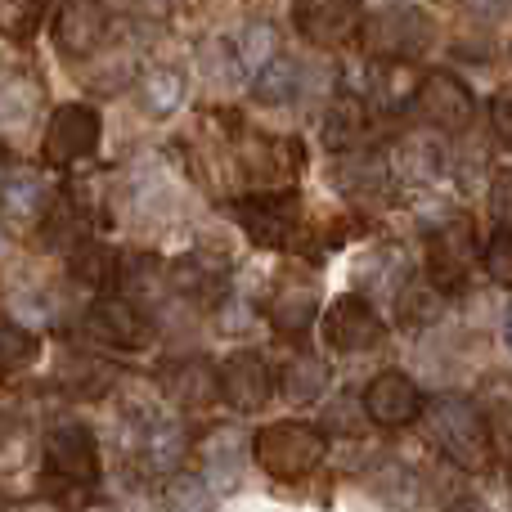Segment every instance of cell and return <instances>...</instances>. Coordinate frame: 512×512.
Instances as JSON below:
<instances>
[{
    "instance_id": "6da1fadb",
    "label": "cell",
    "mask_w": 512,
    "mask_h": 512,
    "mask_svg": "<svg viewBox=\"0 0 512 512\" xmlns=\"http://www.w3.org/2000/svg\"><path fill=\"white\" fill-rule=\"evenodd\" d=\"M99 481V445L86 423H54L41 445V486L54 499L77 504Z\"/></svg>"
},
{
    "instance_id": "7a4b0ae2",
    "label": "cell",
    "mask_w": 512,
    "mask_h": 512,
    "mask_svg": "<svg viewBox=\"0 0 512 512\" xmlns=\"http://www.w3.org/2000/svg\"><path fill=\"white\" fill-rule=\"evenodd\" d=\"M427 427H432L436 445L445 450V459L463 472H486L490 459H495V441H490V427H486V414L472 405L468 396H436L427 405Z\"/></svg>"
},
{
    "instance_id": "3957f363",
    "label": "cell",
    "mask_w": 512,
    "mask_h": 512,
    "mask_svg": "<svg viewBox=\"0 0 512 512\" xmlns=\"http://www.w3.org/2000/svg\"><path fill=\"white\" fill-rule=\"evenodd\" d=\"M360 32H364V45H369L373 59L409 63V59H423V54L432 50L436 18H432V9H423V5L391 0V5H378L373 14H364Z\"/></svg>"
},
{
    "instance_id": "277c9868",
    "label": "cell",
    "mask_w": 512,
    "mask_h": 512,
    "mask_svg": "<svg viewBox=\"0 0 512 512\" xmlns=\"http://www.w3.org/2000/svg\"><path fill=\"white\" fill-rule=\"evenodd\" d=\"M328 441L310 423H270L252 436V459L270 472L274 481H297L324 463Z\"/></svg>"
},
{
    "instance_id": "5b68a950",
    "label": "cell",
    "mask_w": 512,
    "mask_h": 512,
    "mask_svg": "<svg viewBox=\"0 0 512 512\" xmlns=\"http://www.w3.org/2000/svg\"><path fill=\"white\" fill-rule=\"evenodd\" d=\"M122 445L144 472H171L185 459V427L158 405H135L126 409Z\"/></svg>"
},
{
    "instance_id": "8992f818",
    "label": "cell",
    "mask_w": 512,
    "mask_h": 512,
    "mask_svg": "<svg viewBox=\"0 0 512 512\" xmlns=\"http://www.w3.org/2000/svg\"><path fill=\"white\" fill-rule=\"evenodd\" d=\"M234 221L248 230L256 248H288L301 230V203L292 189H270V194H248L234 203Z\"/></svg>"
},
{
    "instance_id": "52a82bcc",
    "label": "cell",
    "mask_w": 512,
    "mask_h": 512,
    "mask_svg": "<svg viewBox=\"0 0 512 512\" xmlns=\"http://www.w3.org/2000/svg\"><path fill=\"white\" fill-rule=\"evenodd\" d=\"M99 149V113L90 104H59L45 122L41 158L45 167H77Z\"/></svg>"
},
{
    "instance_id": "ba28073f",
    "label": "cell",
    "mask_w": 512,
    "mask_h": 512,
    "mask_svg": "<svg viewBox=\"0 0 512 512\" xmlns=\"http://www.w3.org/2000/svg\"><path fill=\"white\" fill-rule=\"evenodd\" d=\"M414 108L423 113V122H432L436 131H468L477 117V99L454 72H427L423 81H414Z\"/></svg>"
},
{
    "instance_id": "9c48e42d",
    "label": "cell",
    "mask_w": 512,
    "mask_h": 512,
    "mask_svg": "<svg viewBox=\"0 0 512 512\" xmlns=\"http://www.w3.org/2000/svg\"><path fill=\"white\" fill-rule=\"evenodd\" d=\"M324 337L333 351L364 355V351H373V346H382L387 328H382L378 310H373L360 292H342V297L324 310Z\"/></svg>"
},
{
    "instance_id": "30bf717a",
    "label": "cell",
    "mask_w": 512,
    "mask_h": 512,
    "mask_svg": "<svg viewBox=\"0 0 512 512\" xmlns=\"http://www.w3.org/2000/svg\"><path fill=\"white\" fill-rule=\"evenodd\" d=\"M292 23L310 45H346L364 23V0H297L292 5Z\"/></svg>"
},
{
    "instance_id": "8fae6325",
    "label": "cell",
    "mask_w": 512,
    "mask_h": 512,
    "mask_svg": "<svg viewBox=\"0 0 512 512\" xmlns=\"http://www.w3.org/2000/svg\"><path fill=\"white\" fill-rule=\"evenodd\" d=\"M216 391H221V400L230 409L256 414V409H265L274 396V373L256 351H234L230 360L216 369Z\"/></svg>"
},
{
    "instance_id": "7c38bea8",
    "label": "cell",
    "mask_w": 512,
    "mask_h": 512,
    "mask_svg": "<svg viewBox=\"0 0 512 512\" xmlns=\"http://www.w3.org/2000/svg\"><path fill=\"white\" fill-rule=\"evenodd\" d=\"M86 333L99 346H113V351H149L153 346V324L144 319V310L117 297H104L86 310Z\"/></svg>"
},
{
    "instance_id": "4fadbf2b",
    "label": "cell",
    "mask_w": 512,
    "mask_h": 512,
    "mask_svg": "<svg viewBox=\"0 0 512 512\" xmlns=\"http://www.w3.org/2000/svg\"><path fill=\"white\" fill-rule=\"evenodd\" d=\"M108 36V5L104 0H63L59 23H54V45L68 59H86Z\"/></svg>"
},
{
    "instance_id": "5bb4252c",
    "label": "cell",
    "mask_w": 512,
    "mask_h": 512,
    "mask_svg": "<svg viewBox=\"0 0 512 512\" xmlns=\"http://www.w3.org/2000/svg\"><path fill=\"white\" fill-rule=\"evenodd\" d=\"M418 409H423V396H418V387L400 369L378 373V378L364 387V414H369L378 427H405V423H414Z\"/></svg>"
},
{
    "instance_id": "9a60e30c",
    "label": "cell",
    "mask_w": 512,
    "mask_h": 512,
    "mask_svg": "<svg viewBox=\"0 0 512 512\" xmlns=\"http://www.w3.org/2000/svg\"><path fill=\"white\" fill-rule=\"evenodd\" d=\"M243 459H248V445H243L239 427H216L203 441V472H198V477H203L216 495H225V490L239 486Z\"/></svg>"
},
{
    "instance_id": "2e32d148",
    "label": "cell",
    "mask_w": 512,
    "mask_h": 512,
    "mask_svg": "<svg viewBox=\"0 0 512 512\" xmlns=\"http://www.w3.org/2000/svg\"><path fill=\"white\" fill-rule=\"evenodd\" d=\"M468 270H472V239L468 230H454V225H445L441 234H432V243H427V274H432L436 288H463L468 283Z\"/></svg>"
},
{
    "instance_id": "e0dca14e",
    "label": "cell",
    "mask_w": 512,
    "mask_h": 512,
    "mask_svg": "<svg viewBox=\"0 0 512 512\" xmlns=\"http://www.w3.org/2000/svg\"><path fill=\"white\" fill-rule=\"evenodd\" d=\"M162 391L185 409H207L221 391H216V369L207 360H176L162 369Z\"/></svg>"
},
{
    "instance_id": "ac0fdd59",
    "label": "cell",
    "mask_w": 512,
    "mask_h": 512,
    "mask_svg": "<svg viewBox=\"0 0 512 512\" xmlns=\"http://www.w3.org/2000/svg\"><path fill=\"white\" fill-rule=\"evenodd\" d=\"M171 283H176V288H185L189 297H198V301H203V297L212 301V297H221L225 283H230V265L212 261V256H203V252L180 256V261L171 265Z\"/></svg>"
},
{
    "instance_id": "d6986e66",
    "label": "cell",
    "mask_w": 512,
    "mask_h": 512,
    "mask_svg": "<svg viewBox=\"0 0 512 512\" xmlns=\"http://www.w3.org/2000/svg\"><path fill=\"white\" fill-rule=\"evenodd\" d=\"M45 180L36 176V171H23V167H14V162H5L0 167V203H5V212L9 216H36V212H45Z\"/></svg>"
},
{
    "instance_id": "ffe728a7",
    "label": "cell",
    "mask_w": 512,
    "mask_h": 512,
    "mask_svg": "<svg viewBox=\"0 0 512 512\" xmlns=\"http://www.w3.org/2000/svg\"><path fill=\"white\" fill-rule=\"evenodd\" d=\"M324 387H328V369H324V360H315V355H292V360L279 369V391H283V400H292V405L319 400Z\"/></svg>"
},
{
    "instance_id": "44dd1931",
    "label": "cell",
    "mask_w": 512,
    "mask_h": 512,
    "mask_svg": "<svg viewBox=\"0 0 512 512\" xmlns=\"http://www.w3.org/2000/svg\"><path fill=\"white\" fill-rule=\"evenodd\" d=\"M396 310H400V324L405 328H432L436 319L445 315V292L436 288L432 279H414V283H405L400 288V297H396Z\"/></svg>"
},
{
    "instance_id": "7402d4cb",
    "label": "cell",
    "mask_w": 512,
    "mask_h": 512,
    "mask_svg": "<svg viewBox=\"0 0 512 512\" xmlns=\"http://www.w3.org/2000/svg\"><path fill=\"white\" fill-rule=\"evenodd\" d=\"M185 104V77L176 68H153L140 77V108L149 117H171Z\"/></svg>"
},
{
    "instance_id": "603a6c76",
    "label": "cell",
    "mask_w": 512,
    "mask_h": 512,
    "mask_svg": "<svg viewBox=\"0 0 512 512\" xmlns=\"http://www.w3.org/2000/svg\"><path fill=\"white\" fill-rule=\"evenodd\" d=\"M252 86H256V99H261V104H292L301 90V63L288 59V54H274V59L252 77Z\"/></svg>"
},
{
    "instance_id": "cb8c5ba5",
    "label": "cell",
    "mask_w": 512,
    "mask_h": 512,
    "mask_svg": "<svg viewBox=\"0 0 512 512\" xmlns=\"http://www.w3.org/2000/svg\"><path fill=\"white\" fill-rule=\"evenodd\" d=\"M396 171L405 180L427 185V180H436L445 171V149L436 140H427V135H414V140H405L396 149Z\"/></svg>"
},
{
    "instance_id": "d4e9b609",
    "label": "cell",
    "mask_w": 512,
    "mask_h": 512,
    "mask_svg": "<svg viewBox=\"0 0 512 512\" xmlns=\"http://www.w3.org/2000/svg\"><path fill=\"white\" fill-rule=\"evenodd\" d=\"M270 319L279 333H301V328H310V319H315V288H306V283L279 288L270 301Z\"/></svg>"
},
{
    "instance_id": "484cf974",
    "label": "cell",
    "mask_w": 512,
    "mask_h": 512,
    "mask_svg": "<svg viewBox=\"0 0 512 512\" xmlns=\"http://www.w3.org/2000/svg\"><path fill=\"white\" fill-rule=\"evenodd\" d=\"M162 504H167V512H216L221 495H216V490L207 486L198 472H176V477L167 481Z\"/></svg>"
},
{
    "instance_id": "4316f807",
    "label": "cell",
    "mask_w": 512,
    "mask_h": 512,
    "mask_svg": "<svg viewBox=\"0 0 512 512\" xmlns=\"http://www.w3.org/2000/svg\"><path fill=\"white\" fill-rule=\"evenodd\" d=\"M36 113V86L14 72H0V131H14Z\"/></svg>"
},
{
    "instance_id": "83f0119b",
    "label": "cell",
    "mask_w": 512,
    "mask_h": 512,
    "mask_svg": "<svg viewBox=\"0 0 512 512\" xmlns=\"http://www.w3.org/2000/svg\"><path fill=\"white\" fill-rule=\"evenodd\" d=\"M50 0H0V36L9 41H32L45 23Z\"/></svg>"
},
{
    "instance_id": "f1b7e54d",
    "label": "cell",
    "mask_w": 512,
    "mask_h": 512,
    "mask_svg": "<svg viewBox=\"0 0 512 512\" xmlns=\"http://www.w3.org/2000/svg\"><path fill=\"white\" fill-rule=\"evenodd\" d=\"M72 274H77L81 283H95V288H108V283L117 279V256L113 248H104V243L86 239L77 252H72Z\"/></svg>"
},
{
    "instance_id": "f546056e",
    "label": "cell",
    "mask_w": 512,
    "mask_h": 512,
    "mask_svg": "<svg viewBox=\"0 0 512 512\" xmlns=\"http://www.w3.org/2000/svg\"><path fill=\"white\" fill-rule=\"evenodd\" d=\"M360 131H364V108H360L355 95L337 99V104L324 113V144L328 149H346V144H355Z\"/></svg>"
},
{
    "instance_id": "4dcf8cb0",
    "label": "cell",
    "mask_w": 512,
    "mask_h": 512,
    "mask_svg": "<svg viewBox=\"0 0 512 512\" xmlns=\"http://www.w3.org/2000/svg\"><path fill=\"white\" fill-rule=\"evenodd\" d=\"M234 54H239V59H234V63H239V68H248L252 77H256V72H261L265 63H270L274 54H279V45H274V27H270V23H252L248 32L239 36V45H234Z\"/></svg>"
},
{
    "instance_id": "1f68e13d",
    "label": "cell",
    "mask_w": 512,
    "mask_h": 512,
    "mask_svg": "<svg viewBox=\"0 0 512 512\" xmlns=\"http://www.w3.org/2000/svg\"><path fill=\"white\" fill-rule=\"evenodd\" d=\"M32 360H36V337L27 333V328L5 324V319H0V378H5V373L27 369Z\"/></svg>"
},
{
    "instance_id": "d6a6232c",
    "label": "cell",
    "mask_w": 512,
    "mask_h": 512,
    "mask_svg": "<svg viewBox=\"0 0 512 512\" xmlns=\"http://www.w3.org/2000/svg\"><path fill=\"white\" fill-rule=\"evenodd\" d=\"M382 180H387V158H378V153H360V158H351V171H342L346 189L382 185Z\"/></svg>"
},
{
    "instance_id": "836d02e7",
    "label": "cell",
    "mask_w": 512,
    "mask_h": 512,
    "mask_svg": "<svg viewBox=\"0 0 512 512\" xmlns=\"http://www.w3.org/2000/svg\"><path fill=\"white\" fill-rule=\"evenodd\" d=\"M481 265H486V274L495 283H508L512 288V234H495L486 256H481Z\"/></svg>"
},
{
    "instance_id": "e575fe53",
    "label": "cell",
    "mask_w": 512,
    "mask_h": 512,
    "mask_svg": "<svg viewBox=\"0 0 512 512\" xmlns=\"http://www.w3.org/2000/svg\"><path fill=\"white\" fill-rule=\"evenodd\" d=\"M490 221L499 225V234H512V176H499L490 185Z\"/></svg>"
},
{
    "instance_id": "d590c367",
    "label": "cell",
    "mask_w": 512,
    "mask_h": 512,
    "mask_svg": "<svg viewBox=\"0 0 512 512\" xmlns=\"http://www.w3.org/2000/svg\"><path fill=\"white\" fill-rule=\"evenodd\" d=\"M490 122H495V135L504 144H512V90H504V95L490 104Z\"/></svg>"
},
{
    "instance_id": "8d00e7d4",
    "label": "cell",
    "mask_w": 512,
    "mask_h": 512,
    "mask_svg": "<svg viewBox=\"0 0 512 512\" xmlns=\"http://www.w3.org/2000/svg\"><path fill=\"white\" fill-rule=\"evenodd\" d=\"M463 5H468L477 18H504L512 9V0H463Z\"/></svg>"
},
{
    "instance_id": "74e56055",
    "label": "cell",
    "mask_w": 512,
    "mask_h": 512,
    "mask_svg": "<svg viewBox=\"0 0 512 512\" xmlns=\"http://www.w3.org/2000/svg\"><path fill=\"white\" fill-rule=\"evenodd\" d=\"M504 333H508V346H512V306H508V324H504Z\"/></svg>"
},
{
    "instance_id": "f35d334b",
    "label": "cell",
    "mask_w": 512,
    "mask_h": 512,
    "mask_svg": "<svg viewBox=\"0 0 512 512\" xmlns=\"http://www.w3.org/2000/svg\"><path fill=\"white\" fill-rule=\"evenodd\" d=\"M5 436H9V427H5V414H0V441H5Z\"/></svg>"
},
{
    "instance_id": "ab89813d",
    "label": "cell",
    "mask_w": 512,
    "mask_h": 512,
    "mask_svg": "<svg viewBox=\"0 0 512 512\" xmlns=\"http://www.w3.org/2000/svg\"><path fill=\"white\" fill-rule=\"evenodd\" d=\"M167 5H171V0H167Z\"/></svg>"
}]
</instances>
